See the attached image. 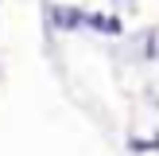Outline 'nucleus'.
<instances>
[{
    "label": "nucleus",
    "mask_w": 159,
    "mask_h": 156,
    "mask_svg": "<svg viewBox=\"0 0 159 156\" xmlns=\"http://www.w3.org/2000/svg\"><path fill=\"white\" fill-rule=\"evenodd\" d=\"M51 23L58 31H78V27H85V12L74 4H51Z\"/></svg>",
    "instance_id": "obj_1"
},
{
    "label": "nucleus",
    "mask_w": 159,
    "mask_h": 156,
    "mask_svg": "<svg viewBox=\"0 0 159 156\" xmlns=\"http://www.w3.org/2000/svg\"><path fill=\"white\" fill-rule=\"evenodd\" d=\"M85 27L101 31V35H120L124 23L116 20V16H109V12H85Z\"/></svg>",
    "instance_id": "obj_2"
}]
</instances>
